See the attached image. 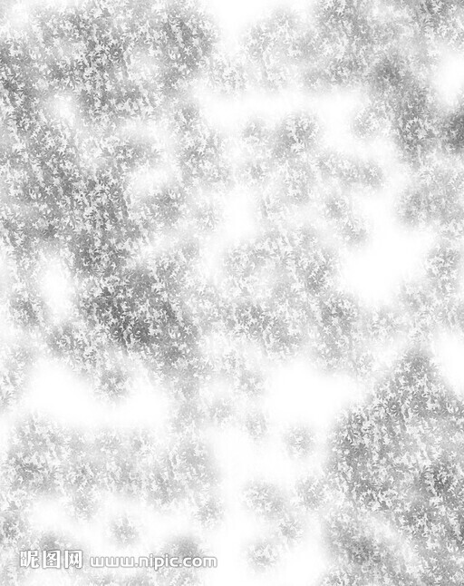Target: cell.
I'll use <instances>...</instances> for the list:
<instances>
[{
  "mask_svg": "<svg viewBox=\"0 0 464 586\" xmlns=\"http://www.w3.org/2000/svg\"><path fill=\"white\" fill-rule=\"evenodd\" d=\"M208 423L217 428H227L238 417L235 400L227 395H216L204 404Z\"/></svg>",
  "mask_w": 464,
  "mask_h": 586,
  "instance_id": "4316f807",
  "label": "cell"
},
{
  "mask_svg": "<svg viewBox=\"0 0 464 586\" xmlns=\"http://www.w3.org/2000/svg\"><path fill=\"white\" fill-rule=\"evenodd\" d=\"M437 210V197L424 187L413 188L401 195L397 212L404 223L420 226L434 220Z\"/></svg>",
  "mask_w": 464,
  "mask_h": 586,
  "instance_id": "8fae6325",
  "label": "cell"
},
{
  "mask_svg": "<svg viewBox=\"0 0 464 586\" xmlns=\"http://www.w3.org/2000/svg\"><path fill=\"white\" fill-rule=\"evenodd\" d=\"M207 77L210 88L227 98L243 95L253 84L249 65L241 57L231 54L215 59Z\"/></svg>",
  "mask_w": 464,
  "mask_h": 586,
  "instance_id": "5b68a950",
  "label": "cell"
},
{
  "mask_svg": "<svg viewBox=\"0 0 464 586\" xmlns=\"http://www.w3.org/2000/svg\"><path fill=\"white\" fill-rule=\"evenodd\" d=\"M243 434L254 444L264 443L269 436L271 423L268 415L259 408H250L238 418Z\"/></svg>",
  "mask_w": 464,
  "mask_h": 586,
  "instance_id": "836d02e7",
  "label": "cell"
},
{
  "mask_svg": "<svg viewBox=\"0 0 464 586\" xmlns=\"http://www.w3.org/2000/svg\"><path fill=\"white\" fill-rule=\"evenodd\" d=\"M292 508L303 514H316L328 505V490L321 477L315 474H304L297 477L289 492Z\"/></svg>",
  "mask_w": 464,
  "mask_h": 586,
  "instance_id": "30bf717a",
  "label": "cell"
},
{
  "mask_svg": "<svg viewBox=\"0 0 464 586\" xmlns=\"http://www.w3.org/2000/svg\"><path fill=\"white\" fill-rule=\"evenodd\" d=\"M386 176L380 164L371 160L359 159L358 190L376 191L385 183Z\"/></svg>",
  "mask_w": 464,
  "mask_h": 586,
  "instance_id": "74e56055",
  "label": "cell"
},
{
  "mask_svg": "<svg viewBox=\"0 0 464 586\" xmlns=\"http://www.w3.org/2000/svg\"><path fill=\"white\" fill-rule=\"evenodd\" d=\"M283 59L288 63H303L304 66L316 64L323 54V44L312 33L302 32L296 37L281 44Z\"/></svg>",
  "mask_w": 464,
  "mask_h": 586,
  "instance_id": "7402d4cb",
  "label": "cell"
},
{
  "mask_svg": "<svg viewBox=\"0 0 464 586\" xmlns=\"http://www.w3.org/2000/svg\"><path fill=\"white\" fill-rule=\"evenodd\" d=\"M132 379L123 369L109 368L99 372L93 382L96 395L104 402L118 403L130 393Z\"/></svg>",
  "mask_w": 464,
  "mask_h": 586,
  "instance_id": "d6986e66",
  "label": "cell"
},
{
  "mask_svg": "<svg viewBox=\"0 0 464 586\" xmlns=\"http://www.w3.org/2000/svg\"><path fill=\"white\" fill-rule=\"evenodd\" d=\"M168 449L171 464L182 481L216 464L210 446L198 435L178 439Z\"/></svg>",
  "mask_w": 464,
  "mask_h": 586,
  "instance_id": "9c48e42d",
  "label": "cell"
},
{
  "mask_svg": "<svg viewBox=\"0 0 464 586\" xmlns=\"http://www.w3.org/2000/svg\"><path fill=\"white\" fill-rule=\"evenodd\" d=\"M106 476L109 491L127 500H141L143 472L141 464L132 458L126 450L106 460Z\"/></svg>",
  "mask_w": 464,
  "mask_h": 586,
  "instance_id": "52a82bcc",
  "label": "cell"
},
{
  "mask_svg": "<svg viewBox=\"0 0 464 586\" xmlns=\"http://www.w3.org/2000/svg\"><path fill=\"white\" fill-rule=\"evenodd\" d=\"M304 515L290 510L273 524V536L283 548L293 549L305 540L308 524Z\"/></svg>",
  "mask_w": 464,
  "mask_h": 586,
  "instance_id": "603a6c76",
  "label": "cell"
},
{
  "mask_svg": "<svg viewBox=\"0 0 464 586\" xmlns=\"http://www.w3.org/2000/svg\"><path fill=\"white\" fill-rule=\"evenodd\" d=\"M223 210L215 202H205L198 207L194 220L197 227L203 232L213 233L218 230L223 222Z\"/></svg>",
  "mask_w": 464,
  "mask_h": 586,
  "instance_id": "f35d334b",
  "label": "cell"
},
{
  "mask_svg": "<svg viewBox=\"0 0 464 586\" xmlns=\"http://www.w3.org/2000/svg\"><path fill=\"white\" fill-rule=\"evenodd\" d=\"M280 46L304 31L301 17L292 10L277 9L266 19Z\"/></svg>",
  "mask_w": 464,
  "mask_h": 586,
  "instance_id": "f546056e",
  "label": "cell"
},
{
  "mask_svg": "<svg viewBox=\"0 0 464 586\" xmlns=\"http://www.w3.org/2000/svg\"><path fill=\"white\" fill-rule=\"evenodd\" d=\"M62 506L72 523L86 525L99 519L104 502L102 493L76 492L66 493Z\"/></svg>",
  "mask_w": 464,
  "mask_h": 586,
  "instance_id": "e0dca14e",
  "label": "cell"
},
{
  "mask_svg": "<svg viewBox=\"0 0 464 586\" xmlns=\"http://www.w3.org/2000/svg\"><path fill=\"white\" fill-rule=\"evenodd\" d=\"M295 81L302 92L312 96L324 95L334 88L325 67L318 64L302 67Z\"/></svg>",
  "mask_w": 464,
  "mask_h": 586,
  "instance_id": "83f0119b",
  "label": "cell"
},
{
  "mask_svg": "<svg viewBox=\"0 0 464 586\" xmlns=\"http://www.w3.org/2000/svg\"><path fill=\"white\" fill-rule=\"evenodd\" d=\"M90 439L92 453L104 460L111 459L125 451V435L116 429H100Z\"/></svg>",
  "mask_w": 464,
  "mask_h": 586,
  "instance_id": "d6a6232c",
  "label": "cell"
},
{
  "mask_svg": "<svg viewBox=\"0 0 464 586\" xmlns=\"http://www.w3.org/2000/svg\"><path fill=\"white\" fill-rule=\"evenodd\" d=\"M266 389V379L256 371H246L240 374L234 381V391L237 396L246 401L258 400Z\"/></svg>",
  "mask_w": 464,
  "mask_h": 586,
  "instance_id": "8d00e7d4",
  "label": "cell"
},
{
  "mask_svg": "<svg viewBox=\"0 0 464 586\" xmlns=\"http://www.w3.org/2000/svg\"><path fill=\"white\" fill-rule=\"evenodd\" d=\"M274 127L259 116H252L240 125L237 141L247 154H266L271 144Z\"/></svg>",
  "mask_w": 464,
  "mask_h": 586,
  "instance_id": "ac0fdd59",
  "label": "cell"
},
{
  "mask_svg": "<svg viewBox=\"0 0 464 586\" xmlns=\"http://www.w3.org/2000/svg\"><path fill=\"white\" fill-rule=\"evenodd\" d=\"M252 83L267 94L285 91L295 79L291 64L283 58H275L262 65L253 67Z\"/></svg>",
  "mask_w": 464,
  "mask_h": 586,
  "instance_id": "2e32d148",
  "label": "cell"
},
{
  "mask_svg": "<svg viewBox=\"0 0 464 586\" xmlns=\"http://www.w3.org/2000/svg\"><path fill=\"white\" fill-rule=\"evenodd\" d=\"M244 509L257 522L274 524L292 510L289 493L278 483L263 477L247 480L240 488Z\"/></svg>",
  "mask_w": 464,
  "mask_h": 586,
  "instance_id": "3957f363",
  "label": "cell"
},
{
  "mask_svg": "<svg viewBox=\"0 0 464 586\" xmlns=\"http://www.w3.org/2000/svg\"><path fill=\"white\" fill-rule=\"evenodd\" d=\"M124 435L126 452L140 463L150 459L160 450L157 436L150 429L138 427Z\"/></svg>",
  "mask_w": 464,
  "mask_h": 586,
  "instance_id": "f1b7e54d",
  "label": "cell"
},
{
  "mask_svg": "<svg viewBox=\"0 0 464 586\" xmlns=\"http://www.w3.org/2000/svg\"><path fill=\"white\" fill-rule=\"evenodd\" d=\"M143 472L141 502L160 513L182 509L193 496L175 472L169 449L159 450L152 457L140 463Z\"/></svg>",
  "mask_w": 464,
  "mask_h": 586,
  "instance_id": "7a4b0ae2",
  "label": "cell"
},
{
  "mask_svg": "<svg viewBox=\"0 0 464 586\" xmlns=\"http://www.w3.org/2000/svg\"><path fill=\"white\" fill-rule=\"evenodd\" d=\"M160 556V567L162 569H192L198 571L209 562V552L199 539L181 535L169 539L157 552Z\"/></svg>",
  "mask_w": 464,
  "mask_h": 586,
  "instance_id": "8992f818",
  "label": "cell"
},
{
  "mask_svg": "<svg viewBox=\"0 0 464 586\" xmlns=\"http://www.w3.org/2000/svg\"><path fill=\"white\" fill-rule=\"evenodd\" d=\"M294 240L301 247H313L319 239L316 228L309 224L298 226L293 234Z\"/></svg>",
  "mask_w": 464,
  "mask_h": 586,
  "instance_id": "b9f144b4",
  "label": "cell"
},
{
  "mask_svg": "<svg viewBox=\"0 0 464 586\" xmlns=\"http://www.w3.org/2000/svg\"><path fill=\"white\" fill-rule=\"evenodd\" d=\"M343 157V154L330 149L314 153L309 161L319 183H334Z\"/></svg>",
  "mask_w": 464,
  "mask_h": 586,
  "instance_id": "d590c367",
  "label": "cell"
},
{
  "mask_svg": "<svg viewBox=\"0 0 464 586\" xmlns=\"http://www.w3.org/2000/svg\"><path fill=\"white\" fill-rule=\"evenodd\" d=\"M143 530L140 522L128 513H118L111 516L105 526L109 542L119 548L136 545L142 538Z\"/></svg>",
  "mask_w": 464,
  "mask_h": 586,
  "instance_id": "44dd1931",
  "label": "cell"
},
{
  "mask_svg": "<svg viewBox=\"0 0 464 586\" xmlns=\"http://www.w3.org/2000/svg\"><path fill=\"white\" fill-rule=\"evenodd\" d=\"M383 127V117L377 109L367 106L356 111L350 120L351 134L358 141L374 139Z\"/></svg>",
  "mask_w": 464,
  "mask_h": 586,
  "instance_id": "484cf974",
  "label": "cell"
},
{
  "mask_svg": "<svg viewBox=\"0 0 464 586\" xmlns=\"http://www.w3.org/2000/svg\"><path fill=\"white\" fill-rule=\"evenodd\" d=\"M208 424L203 404L198 400L175 403L169 410L166 428L176 440L197 436Z\"/></svg>",
  "mask_w": 464,
  "mask_h": 586,
  "instance_id": "7c38bea8",
  "label": "cell"
},
{
  "mask_svg": "<svg viewBox=\"0 0 464 586\" xmlns=\"http://www.w3.org/2000/svg\"><path fill=\"white\" fill-rule=\"evenodd\" d=\"M276 169L266 154H247L236 167L237 182L249 190L264 191L276 178Z\"/></svg>",
  "mask_w": 464,
  "mask_h": 586,
  "instance_id": "9a60e30c",
  "label": "cell"
},
{
  "mask_svg": "<svg viewBox=\"0 0 464 586\" xmlns=\"http://www.w3.org/2000/svg\"><path fill=\"white\" fill-rule=\"evenodd\" d=\"M323 133L322 121L314 112H292L274 127L272 142L266 155L277 169H281L315 152Z\"/></svg>",
  "mask_w": 464,
  "mask_h": 586,
  "instance_id": "6da1fadb",
  "label": "cell"
},
{
  "mask_svg": "<svg viewBox=\"0 0 464 586\" xmlns=\"http://www.w3.org/2000/svg\"><path fill=\"white\" fill-rule=\"evenodd\" d=\"M318 184L311 163L305 159L284 166L277 177V191L291 209L310 205L315 200Z\"/></svg>",
  "mask_w": 464,
  "mask_h": 586,
  "instance_id": "277c9868",
  "label": "cell"
},
{
  "mask_svg": "<svg viewBox=\"0 0 464 586\" xmlns=\"http://www.w3.org/2000/svg\"><path fill=\"white\" fill-rule=\"evenodd\" d=\"M291 207L276 190H264L255 202V215L267 226L278 225L288 217Z\"/></svg>",
  "mask_w": 464,
  "mask_h": 586,
  "instance_id": "d4e9b609",
  "label": "cell"
},
{
  "mask_svg": "<svg viewBox=\"0 0 464 586\" xmlns=\"http://www.w3.org/2000/svg\"><path fill=\"white\" fill-rule=\"evenodd\" d=\"M189 504L190 521L201 531L216 530L226 520L227 507L223 496L217 490L194 496Z\"/></svg>",
  "mask_w": 464,
  "mask_h": 586,
  "instance_id": "4fadbf2b",
  "label": "cell"
},
{
  "mask_svg": "<svg viewBox=\"0 0 464 586\" xmlns=\"http://www.w3.org/2000/svg\"><path fill=\"white\" fill-rule=\"evenodd\" d=\"M334 231L338 241L350 249L362 246L370 236L366 220L354 213L335 225Z\"/></svg>",
  "mask_w": 464,
  "mask_h": 586,
  "instance_id": "4dcf8cb0",
  "label": "cell"
},
{
  "mask_svg": "<svg viewBox=\"0 0 464 586\" xmlns=\"http://www.w3.org/2000/svg\"><path fill=\"white\" fill-rule=\"evenodd\" d=\"M120 576L112 571H102L87 573L81 582L87 585H119Z\"/></svg>",
  "mask_w": 464,
  "mask_h": 586,
  "instance_id": "60d3db41",
  "label": "cell"
},
{
  "mask_svg": "<svg viewBox=\"0 0 464 586\" xmlns=\"http://www.w3.org/2000/svg\"><path fill=\"white\" fill-rule=\"evenodd\" d=\"M156 576L150 569L134 570L120 576L119 585H154Z\"/></svg>",
  "mask_w": 464,
  "mask_h": 586,
  "instance_id": "ab89813d",
  "label": "cell"
},
{
  "mask_svg": "<svg viewBox=\"0 0 464 586\" xmlns=\"http://www.w3.org/2000/svg\"><path fill=\"white\" fill-rule=\"evenodd\" d=\"M442 237L450 241L464 239V205L449 203L434 220Z\"/></svg>",
  "mask_w": 464,
  "mask_h": 586,
  "instance_id": "1f68e13d",
  "label": "cell"
},
{
  "mask_svg": "<svg viewBox=\"0 0 464 586\" xmlns=\"http://www.w3.org/2000/svg\"><path fill=\"white\" fill-rule=\"evenodd\" d=\"M205 185L213 192L227 193L237 182L236 168L227 160L209 164L205 173Z\"/></svg>",
  "mask_w": 464,
  "mask_h": 586,
  "instance_id": "e575fe53",
  "label": "cell"
},
{
  "mask_svg": "<svg viewBox=\"0 0 464 586\" xmlns=\"http://www.w3.org/2000/svg\"><path fill=\"white\" fill-rule=\"evenodd\" d=\"M282 444L291 459L303 462L314 454L317 447V436L310 426L295 424L285 430L282 435Z\"/></svg>",
  "mask_w": 464,
  "mask_h": 586,
  "instance_id": "ffe728a7",
  "label": "cell"
},
{
  "mask_svg": "<svg viewBox=\"0 0 464 586\" xmlns=\"http://www.w3.org/2000/svg\"><path fill=\"white\" fill-rule=\"evenodd\" d=\"M283 547L274 536H259L248 542L243 549L246 566L256 574H266L281 563Z\"/></svg>",
  "mask_w": 464,
  "mask_h": 586,
  "instance_id": "5bb4252c",
  "label": "cell"
},
{
  "mask_svg": "<svg viewBox=\"0 0 464 586\" xmlns=\"http://www.w3.org/2000/svg\"><path fill=\"white\" fill-rule=\"evenodd\" d=\"M240 57L250 66L256 67L278 57L280 43L266 20L250 24L239 37Z\"/></svg>",
  "mask_w": 464,
  "mask_h": 586,
  "instance_id": "ba28073f",
  "label": "cell"
},
{
  "mask_svg": "<svg viewBox=\"0 0 464 586\" xmlns=\"http://www.w3.org/2000/svg\"><path fill=\"white\" fill-rule=\"evenodd\" d=\"M317 211L322 220L334 227L353 214L348 193L339 189L326 190L317 200Z\"/></svg>",
  "mask_w": 464,
  "mask_h": 586,
  "instance_id": "cb8c5ba5",
  "label": "cell"
}]
</instances>
